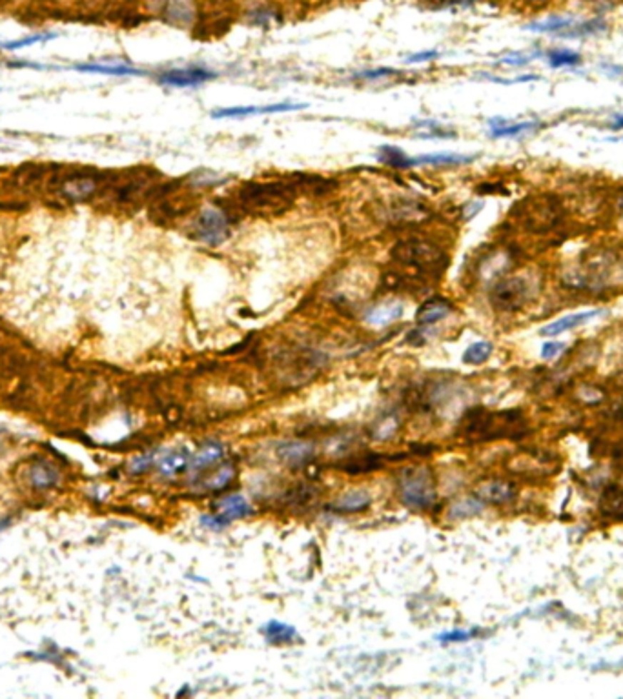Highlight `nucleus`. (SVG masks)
<instances>
[{"instance_id": "1", "label": "nucleus", "mask_w": 623, "mask_h": 699, "mask_svg": "<svg viewBox=\"0 0 623 699\" xmlns=\"http://www.w3.org/2000/svg\"><path fill=\"white\" fill-rule=\"evenodd\" d=\"M292 200L293 188L283 183H248L239 190L240 208L255 215H279Z\"/></svg>"}, {"instance_id": "2", "label": "nucleus", "mask_w": 623, "mask_h": 699, "mask_svg": "<svg viewBox=\"0 0 623 699\" xmlns=\"http://www.w3.org/2000/svg\"><path fill=\"white\" fill-rule=\"evenodd\" d=\"M395 262L417 270L423 275L440 277L448 265V257L440 246L423 239H403L392 248Z\"/></svg>"}, {"instance_id": "3", "label": "nucleus", "mask_w": 623, "mask_h": 699, "mask_svg": "<svg viewBox=\"0 0 623 699\" xmlns=\"http://www.w3.org/2000/svg\"><path fill=\"white\" fill-rule=\"evenodd\" d=\"M400 497L410 509H428L436 499V488L427 468L405 470L400 479Z\"/></svg>"}, {"instance_id": "4", "label": "nucleus", "mask_w": 623, "mask_h": 699, "mask_svg": "<svg viewBox=\"0 0 623 699\" xmlns=\"http://www.w3.org/2000/svg\"><path fill=\"white\" fill-rule=\"evenodd\" d=\"M379 160L394 168H412V166H460V164L472 163L474 157L457 153H432L420 155V157H407L401 150L394 146H381Z\"/></svg>"}, {"instance_id": "5", "label": "nucleus", "mask_w": 623, "mask_h": 699, "mask_svg": "<svg viewBox=\"0 0 623 699\" xmlns=\"http://www.w3.org/2000/svg\"><path fill=\"white\" fill-rule=\"evenodd\" d=\"M193 233L199 243L206 246H221L230 237L228 217L216 206L203 208L193 223Z\"/></svg>"}, {"instance_id": "6", "label": "nucleus", "mask_w": 623, "mask_h": 699, "mask_svg": "<svg viewBox=\"0 0 623 699\" xmlns=\"http://www.w3.org/2000/svg\"><path fill=\"white\" fill-rule=\"evenodd\" d=\"M530 293H532V290H530V285L525 277H507V279L500 281L492 288L490 302L497 310L512 312V310L522 308L523 305H527V301L530 299Z\"/></svg>"}, {"instance_id": "7", "label": "nucleus", "mask_w": 623, "mask_h": 699, "mask_svg": "<svg viewBox=\"0 0 623 699\" xmlns=\"http://www.w3.org/2000/svg\"><path fill=\"white\" fill-rule=\"evenodd\" d=\"M308 108V104H298V102H277L270 106H235V108H221L212 111L213 118H243L250 115H266V113H285V111H298Z\"/></svg>"}, {"instance_id": "8", "label": "nucleus", "mask_w": 623, "mask_h": 699, "mask_svg": "<svg viewBox=\"0 0 623 699\" xmlns=\"http://www.w3.org/2000/svg\"><path fill=\"white\" fill-rule=\"evenodd\" d=\"M216 77L217 73L201 68L171 69V71H164L159 75V82L163 86H171V88H192V86H201L208 81H213Z\"/></svg>"}, {"instance_id": "9", "label": "nucleus", "mask_w": 623, "mask_h": 699, "mask_svg": "<svg viewBox=\"0 0 623 699\" xmlns=\"http://www.w3.org/2000/svg\"><path fill=\"white\" fill-rule=\"evenodd\" d=\"M250 514V506L245 499L240 496H230L226 499L221 501L219 506V514L217 516H210L204 517L203 523L210 529H221L224 524L228 523L232 519H240Z\"/></svg>"}, {"instance_id": "10", "label": "nucleus", "mask_w": 623, "mask_h": 699, "mask_svg": "<svg viewBox=\"0 0 623 699\" xmlns=\"http://www.w3.org/2000/svg\"><path fill=\"white\" fill-rule=\"evenodd\" d=\"M164 21L173 26H188L196 19V8L192 0H163L161 8Z\"/></svg>"}, {"instance_id": "11", "label": "nucleus", "mask_w": 623, "mask_h": 699, "mask_svg": "<svg viewBox=\"0 0 623 699\" xmlns=\"http://www.w3.org/2000/svg\"><path fill=\"white\" fill-rule=\"evenodd\" d=\"M450 312H452V305L450 302L445 301V299H440V297H434V299L427 301L417 310L415 321H417L420 328H428V326L436 325V322L448 317Z\"/></svg>"}, {"instance_id": "12", "label": "nucleus", "mask_w": 623, "mask_h": 699, "mask_svg": "<svg viewBox=\"0 0 623 699\" xmlns=\"http://www.w3.org/2000/svg\"><path fill=\"white\" fill-rule=\"evenodd\" d=\"M403 305L401 302H383L374 308H370L365 315L367 325L375 326V328H383V326L392 325L403 315Z\"/></svg>"}, {"instance_id": "13", "label": "nucleus", "mask_w": 623, "mask_h": 699, "mask_svg": "<svg viewBox=\"0 0 623 699\" xmlns=\"http://www.w3.org/2000/svg\"><path fill=\"white\" fill-rule=\"evenodd\" d=\"M602 310H591V312H582V313H574V315H567V317L559 319V321H554L550 325H547L545 328L542 330L543 337H554V335H559L563 332H569V330L576 328V326L583 325L589 319L598 317L602 315Z\"/></svg>"}, {"instance_id": "14", "label": "nucleus", "mask_w": 623, "mask_h": 699, "mask_svg": "<svg viewBox=\"0 0 623 699\" xmlns=\"http://www.w3.org/2000/svg\"><path fill=\"white\" fill-rule=\"evenodd\" d=\"M97 190V183L91 177H74L62 184L61 191L69 200H84L93 195Z\"/></svg>"}, {"instance_id": "15", "label": "nucleus", "mask_w": 623, "mask_h": 699, "mask_svg": "<svg viewBox=\"0 0 623 699\" xmlns=\"http://www.w3.org/2000/svg\"><path fill=\"white\" fill-rule=\"evenodd\" d=\"M74 69L82 71V73H102V75H115V77H143L146 71L131 66H106V64H75Z\"/></svg>"}, {"instance_id": "16", "label": "nucleus", "mask_w": 623, "mask_h": 699, "mask_svg": "<svg viewBox=\"0 0 623 699\" xmlns=\"http://www.w3.org/2000/svg\"><path fill=\"white\" fill-rule=\"evenodd\" d=\"M314 454V447L303 441H292V443H285L279 448V457L290 464H303L308 461Z\"/></svg>"}, {"instance_id": "17", "label": "nucleus", "mask_w": 623, "mask_h": 699, "mask_svg": "<svg viewBox=\"0 0 623 699\" xmlns=\"http://www.w3.org/2000/svg\"><path fill=\"white\" fill-rule=\"evenodd\" d=\"M572 24H574V19H572V16H549V19H545V21L530 22V24L525 26V29H529V31H538V33H556V35H558L559 31L570 28Z\"/></svg>"}, {"instance_id": "18", "label": "nucleus", "mask_w": 623, "mask_h": 699, "mask_svg": "<svg viewBox=\"0 0 623 699\" xmlns=\"http://www.w3.org/2000/svg\"><path fill=\"white\" fill-rule=\"evenodd\" d=\"M370 501V494L365 492V490H352V492H346L335 503V509L343 510V512H358V510L367 509Z\"/></svg>"}, {"instance_id": "19", "label": "nucleus", "mask_w": 623, "mask_h": 699, "mask_svg": "<svg viewBox=\"0 0 623 699\" xmlns=\"http://www.w3.org/2000/svg\"><path fill=\"white\" fill-rule=\"evenodd\" d=\"M223 454L224 451L221 444H216V443L204 444L203 448H199V450L196 451V456H193L192 459V468L193 470H203V468L210 466V464H213L216 461H219L221 457H223Z\"/></svg>"}, {"instance_id": "20", "label": "nucleus", "mask_w": 623, "mask_h": 699, "mask_svg": "<svg viewBox=\"0 0 623 699\" xmlns=\"http://www.w3.org/2000/svg\"><path fill=\"white\" fill-rule=\"evenodd\" d=\"M605 29H607V24H605L602 19H594V21L583 22V24L579 26L572 24L570 28L559 31L558 35L565 39H579V37H589V35H594V33H599V31H605Z\"/></svg>"}, {"instance_id": "21", "label": "nucleus", "mask_w": 623, "mask_h": 699, "mask_svg": "<svg viewBox=\"0 0 623 699\" xmlns=\"http://www.w3.org/2000/svg\"><path fill=\"white\" fill-rule=\"evenodd\" d=\"M512 486H509L507 483H489L481 486L480 490V497L485 501H490V503H505V501L512 499Z\"/></svg>"}, {"instance_id": "22", "label": "nucleus", "mask_w": 623, "mask_h": 699, "mask_svg": "<svg viewBox=\"0 0 623 699\" xmlns=\"http://www.w3.org/2000/svg\"><path fill=\"white\" fill-rule=\"evenodd\" d=\"M29 479L35 486L39 488H48L57 484L59 481V474L51 464L46 463H39L31 468V474H29Z\"/></svg>"}, {"instance_id": "23", "label": "nucleus", "mask_w": 623, "mask_h": 699, "mask_svg": "<svg viewBox=\"0 0 623 699\" xmlns=\"http://www.w3.org/2000/svg\"><path fill=\"white\" fill-rule=\"evenodd\" d=\"M188 461H190V454L186 450L173 451V454H168L161 461L159 470L164 476H176V474H179V471H183L188 466Z\"/></svg>"}, {"instance_id": "24", "label": "nucleus", "mask_w": 623, "mask_h": 699, "mask_svg": "<svg viewBox=\"0 0 623 699\" xmlns=\"http://www.w3.org/2000/svg\"><path fill=\"white\" fill-rule=\"evenodd\" d=\"M536 128H540L538 121L517 122V124H503V126L490 128V137H494V138L516 137V135L525 133V131H532V130H536Z\"/></svg>"}, {"instance_id": "25", "label": "nucleus", "mask_w": 623, "mask_h": 699, "mask_svg": "<svg viewBox=\"0 0 623 699\" xmlns=\"http://www.w3.org/2000/svg\"><path fill=\"white\" fill-rule=\"evenodd\" d=\"M59 33H35V35H29V37L19 39V41H9V42H0V49H6V51H15V49H22L28 48V46L37 44V42H46L51 41V39H57Z\"/></svg>"}, {"instance_id": "26", "label": "nucleus", "mask_w": 623, "mask_h": 699, "mask_svg": "<svg viewBox=\"0 0 623 699\" xmlns=\"http://www.w3.org/2000/svg\"><path fill=\"white\" fill-rule=\"evenodd\" d=\"M490 354H492V345L490 342H474V345H470L469 348L465 350L463 361L467 364H481V362H485L490 357Z\"/></svg>"}, {"instance_id": "27", "label": "nucleus", "mask_w": 623, "mask_h": 699, "mask_svg": "<svg viewBox=\"0 0 623 699\" xmlns=\"http://www.w3.org/2000/svg\"><path fill=\"white\" fill-rule=\"evenodd\" d=\"M265 634L273 643H285L295 638V631H293L292 626L281 625V623H270V625H266Z\"/></svg>"}, {"instance_id": "28", "label": "nucleus", "mask_w": 623, "mask_h": 699, "mask_svg": "<svg viewBox=\"0 0 623 699\" xmlns=\"http://www.w3.org/2000/svg\"><path fill=\"white\" fill-rule=\"evenodd\" d=\"M582 57L574 51H567V49H562V51H552L549 55V66L550 68H563V66H574L579 64Z\"/></svg>"}, {"instance_id": "29", "label": "nucleus", "mask_w": 623, "mask_h": 699, "mask_svg": "<svg viewBox=\"0 0 623 699\" xmlns=\"http://www.w3.org/2000/svg\"><path fill=\"white\" fill-rule=\"evenodd\" d=\"M232 477H233L232 466L219 468V470H217L216 474L206 481V488H210V490H221V488H224L230 481H232Z\"/></svg>"}, {"instance_id": "30", "label": "nucleus", "mask_w": 623, "mask_h": 699, "mask_svg": "<svg viewBox=\"0 0 623 699\" xmlns=\"http://www.w3.org/2000/svg\"><path fill=\"white\" fill-rule=\"evenodd\" d=\"M275 19V13L272 11L266 6H259L257 9H253L252 15H250V22L253 26H270V22Z\"/></svg>"}, {"instance_id": "31", "label": "nucleus", "mask_w": 623, "mask_h": 699, "mask_svg": "<svg viewBox=\"0 0 623 699\" xmlns=\"http://www.w3.org/2000/svg\"><path fill=\"white\" fill-rule=\"evenodd\" d=\"M390 75H395L394 69L379 68V69H372V71H359V73H354V77L352 78H359V81H378V78L390 77Z\"/></svg>"}, {"instance_id": "32", "label": "nucleus", "mask_w": 623, "mask_h": 699, "mask_svg": "<svg viewBox=\"0 0 623 699\" xmlns=\"http://www.w3.org/2000/svg\"><path fill=\"white\" fill-rule=\"evenodd\" d=\"M540 53H530V55H523V53H516V55H509V57H503L500 61V64H505V66H523V64H529V62H532L534 58L538 57Z\"/></svg>"}, {"instance_id": "33", "label": "nucleus", "mask_w": 623, "mask_h": 699, "mask_svg": "<svg viewBox=\"0 0 623 699\" xmlns=\"http://www.w3.org/2000/svg\"><path fill=\"white\" fill-rule=\"evenodd\" d=\"M454 516L456 517H463V516H472V514H476L477 510H480V504L476 503V501H463V503H460V504H456L454 506Z\"/></svg>"}, {"instance_id": "34", "label": "nucleus", "mask_w": 623, "mask_h": 699, "mask_svg": "<svg viewBox=\"0 0 623 699\" xmlns=\"http://www.w3.org/2000/svg\"><path fill=\"white\" fill-rule=\"evenodd\" d=\"M563 348H565V345H563V342H556V341L545 342V345H543V348H542V357L543 359L558 357V355L563 352Z\"/></svg>"}, {"instance_id": "35", "label": "nucleus", "mask_w": 623, "mask_h": 699, "mask_svg": "<svg viewBox=\"0 0 623 699\" xmlns=\"http://www.w3.org/2000/svg\"><path fill=\"white\" fill-rule=\"evenodd\" d=\"M485 78H489L492 82H500V84H516V82H530V81H538V75H522V77H514V78H501V77H492V75H485Z\"/></svg>"}, {"instance_id": "36", "label": "nucleus", "mask_w": 623, "mask_h": 699, "mask_svg": "<svg viewBox=\"0 0 623 699\" xmlns=\"http://www.w3.org/2000/svg\"><path fill=\"white\" fill-rule=\"evenodd\" d=\"M440 57V51L436 49H430V51H421V53L412 55L410 58H407V62H425V61H432V58Z\"/></svg>"}, {"instance_id": "37", "label": "nucleus", "mask_w": 623, "mask_h": 699, "mask_svg": "<svg viewBox=\"0 0 623 699\" xmlns=\"http://www.w3.org/2000/svg\"><path fill=\"white\" fill-rule=\"evenodd\" d=\"M470 638V632H450L445 636V641H467Z\"/></svg>"}, {"instance_id": "38", "label": "nucleus", "mask_w": 623, "mask_h": 699, "mask_svg": "<svg viewBox=\"0 0 623 699\" xmlns=\"http://www.w3.org/2000/svg\"><path fill=\"white\" fill-rule=\"evenodd\" d=\"M481 208H483V204H481V203H470V204H467V212H465V217H467V219H470V217H474L477 212H480Z\"/></svg>"}, {"instance_id": "39", "label": "nucleus", "mask_w": 623, "mask_h": 699, "mask_svg": "<svg viewBox=\"0 0 623 699\" xmlns=\"http://www.w3.org/2000/svg\"><path fill=\"white\" fill-rule=\"evenodd\" d=\"M614 130H622L623 128V115H614V124H612Z\"/></svg>"}, {"instance_id": "40", "label": "nucleus", "mask_w": 623, "mask_h": 699, "mask_svg": "<svg viewBox=\"0 0 623 699\" xmlns=\"http://www.w3.org/2000/svg\"><path fill=\"white\" fill-rule=\"evenodd\" d=\"M457 2H461V4H472L474 0H457Z\"/></svg>"}]
</instances>
